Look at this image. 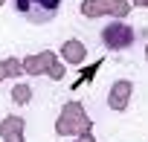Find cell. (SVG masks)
Segmentation results:
<instances>
[{
  "label": "cell",
  "instance_id": "7",
  "mask_svg": "<svg viewBox=\"0 0 148 142\" xmlns=\"http://www.w3.org/2000/svg\"><path fill=\"white\" fill-rule=\"evenodd\" d=\"M21 128H23V122L18 116H12V119H6L3 125H0V133L3 136H15V133H21Z\"/></svg>",
  "mask_w": 148,
  "mask_h": 142
},
{
  "label": "cell",
  "instance_id": "6",
  "mask_svg": "<svg viewBox=\"0 0 148 142\" xmlns=\"http://www.w3.org/2000/svg\"><path fill=\"white\" fill-rule=\"evenodd\" d=\"M84 55H87V46H84L82 41H67V44H64V58H67L70 64H82Z\"/></svg>",
  "mask_w": 148,
  "mask_h": 142
},
{
  "label": "cell",
  "instance_id": "13",
  "mask_svg": "<svg viewBox=\"0 0 148 142\" xmlns=\"http://www.w3.org/2000/svg\"><path fill=\"white\" fill-rule=\"evenodd\" d=\"M145 55H148V46H145Z\"/></svg>",
  "mask_w": 148,
  "mask_h": 142
},
{
  "label": "cell",
  "instance_id": "3",
  "mask_svg": "<svg viewBox=\"0 0 148 142\" xmlns=\"http://www.w3.org/2000/svg\"><path fill=\"white\" fill-rule=\"evenodd\" d=\"M102 44H105L108 49H128V46L134 44V29H131L128 23H122V20L108 23V26L102 29Z\"/></svg>",
  "mask_w": 148,
  "mask_h": 142
},
{
  "label": "cell",
  "instance_id": "11",
  "mask_svg": "<svg viewBox=\"0 0 148 142\" xmlns=\"http://www.w3.org/2000/svg\"><path fill=\"white\" fill-rule=\"evenodd\" d=\"M82 142H93V139H90V136H82Z\"/></svg>",
  "mask_w": 148,
  "mask_h": 142
},
{
  "label": "cell",
  "instance_id": "2",
  "mask_svg": "<svg viewBox=\"0 0 148 142\" xmlns=\"http://www.w3.org/2000/svg\"><path fill=\"white\" fill-rule=\"evenodd\" d=\"M23 73H47L49 79H55V81H61L64 79V64L52 55V52H41V55H32V58H26L23 61Z\"/></svg>",
  "mask_w": 148,
  "mask_h": 142
},
{
  "label": "cell",
  "instance_id": "4",
  "mask_svg": "<svg viewBox=\"0 0 148 142\" xmlns=\"http://www.w3.org/2000/svg\"><path fill=\"white\" fill-rule=\"evenodd\" d=\"M131 6L122 3V0H87L84 3V15H102V12H116V15H125Z\"/></svg>",
  "mask_w": 148,
  "mask_h": 142
},
{
  "label": "cell",
  "instance_id": "5",
  "mask_svg": "<svg viewBox=\"0 0 148 142\" xmlns=\"http://www.w3.org/2000/svg\"><path fill=\"white\" fill-rule=\"evenodd\" d=\"M131 90H134L131 81H116V84L110 87V99H108L110 110H125L128 102H131Z\"/></svg>",
  "mask_w": 148,
  "mask_h": 142
},
{
  "label": "cell",
  "instance_id": "10",
  "mask_svg": "<svg viewBox=\"0 0 148 142\" xmlns=\"http://www.w3.org/2000/svg\"><path fill=\"white\" fill-rule=\"evenodd\" d=\"M3 142H21V133H15V136H3Z\"/></svg>",
  "mask_w": 148,
  "mask_h": 142
},
{
  "label": "cell",
  "instance_id": "9",
  "mask_svg": "<svg viewBox=\"0 0 148 142\" xmlns=\"http://www.w3.org/2000/svg\"><path fill=\"white\" fill-rule=\"evenodd\" d=\"M3 73H6V76H12V79H15V76H21V73H23V70H21V61H18V58L3 61Z\"/></svg>",
  "mask_w": 148,
  "mask_h": 142
},
{
  "label": "cell",
  "instance_id": "8",
  "mask_svg": "<svg viewBox=\"0 0 148 142\" xmlns=\"http://www.w3.org/2000/svg\"><path fill=\"white\" fill-rule=\"evenodd\" d=\"M12 99H15V104H26V102L32 99V87H29V84H18V87L12 90Z\"/></svg>",
  "mask_w": 148,
  "mask_h": 142
},
{
  "label": "cell",
  "instance_id": "14",
  "mask_svg": "<svg viewBox=\"0 0 148 142\" xmlns=\"http://www.w3.org/2000/svg\"><path fill=\"white\" fill-rule=\"evenodd\" d=\"M0 3H3V0H0Z\"/></svg>",
  "mask_w": 148,
  "mask_h": 142
},
{
  "label": "cell",
  "instance_id": "12",
  "mask_svg": "<svg viewBox=\"0 0 148 142\" xmlns=\"http://www.w3.org/2000/svg\"><path fill=\"white\" fill-rule=\"evenodd\" d=\"M3 76H6V73H3V64H0V79H3Z\"/></svg>",
  "mask_w": 148,
  "mask_h": 142
},
{
  "label": "cell",
  "instance_id": "1",
  "mask_svg": "<svg viewBox=\"0 0 148 142\" xmlns=\"http://www.w3.org/2000/svg\"><path fill=\"white\" fill-rule=\"evenodd\" d=\"M15 6L29 23H49L61 9V0H15Z\"/></svg>",
  "mask_w": 148,
  "mask_h": 142
}]
</instances>
